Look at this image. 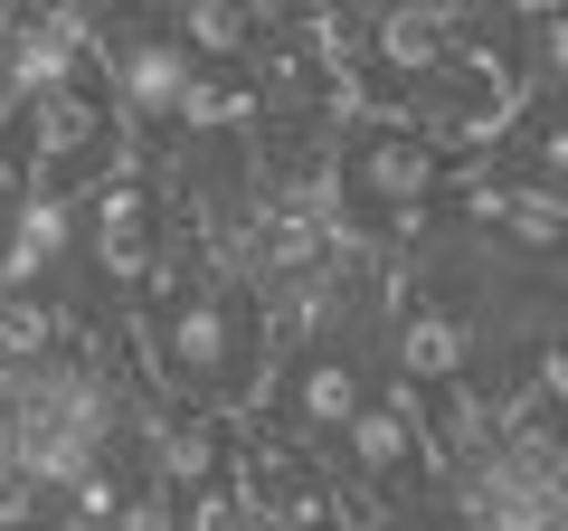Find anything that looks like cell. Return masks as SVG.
Returning a JSON list of instances; mask_svg holds the SVG:
<instances>
[{"label":"cell","mask_w":568,"mask_h":531,"mask_svg":"<svg viewBox=\"0 0 568 531\" xmlns=\"http://www.w3.org/2000/svg\"><path fill=\"white\" fill-rule=\"evenodd\" d=\"M332 190H342V209L379 247H407V238L436 228V209L455 190V162L407 114H342V133H332Z\"/></svg>","instance_id":"obj_1"},{"label":"cell","mask_w":568,"mask_h":531,"mask_svg":"<svg viewBox=\"0 0 568 531\" xmlns=\"http://www.w3.org/2000/svg\"><path fill=\"white\" fill-rule=\"evenodd\" d=\"M171 238V181L152 171V152H133L123 171H104L95 190H77V257H67V294H77V266L95 285L104 313H133L142 275Z\"/></svg>","instance_id":"obj_2"},{"label":"cell","mask_w":568,"mask_h":531,"mask_svg":"<svg viewBox=\"0 0 568 531\" xmlns=\"http://www.w3.org/2000/svg\"><path fill=\"white\" fill-rule=\"evenodd\" d=\"M237 437H246V418H227V409H181V399H171V409L142 418V474H152L171 503H190V493L227 484Z\"/></svg>","instance_id":"obj_3"},{"label":"cell","mask_w":568,"mask_h":531,"mask_svg":"<svg viewBox=\"0 0 568 531\" xmlns=\"http://www.w3.org/2000/svg\"><path fill=\"white\" fill-rule=\"evenodd\" d=\"M67 257H77V200L67 190H10L0 200V294L20 285H67Z\"/></svg>","instance_id":"obj_4"},{"label":"cell","mask_w":568,"mask_h":531,"mask_svg":"<svg viewBox=\"0 0 568 531\" xmlns=\"http://www.w3.org/2000/svg\"><path fill=\"white\" fill-rule=\"evenodd\" d=\"M171 39L190 48L200 67H246V48H256V0H171Z\"/></svg>","instance_id":"obj_5"},{"label":"cell","mask_w":568,"mask_h":531,"mask_svg":"<svg viewBox=\"0 0 568 531\" xmlns=\"http://www.w3.org/2000/svg\"><path fill=\"white\" fill-rule=\"evenodd\" d=\"M503 10H559V0H503Z\"/></svg>","instance_id":"obj_6"}]
</instances>
